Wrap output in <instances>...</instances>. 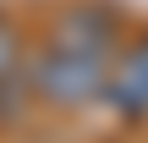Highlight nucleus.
Masks as SVG:
<instances>
[{
  "mask_svg": "<svg viewBox=\"0 0 148 143\" xmlns=\"http://www.w3.org/2000/svg\"><path fill=\"white\" fill-rule=\"evenodd\" d=\"M115 39V17L99 11V6H71L60 22H55V44L60 50H88V55H104Z\"/></svg>",
  "mask_w": 148,
  "mask_h": 143,
  "instance_id": "obj_3",
  "label": "nucleus"
},
{
  "mask_svg": "<svg viewBox=\"0 0 148 143\" xmlns=\"http://www.w3.org/2000/svg\"><path fill=\"white\" fill-rule=\"evenodd\" d=\"M11 61H16V44H11V33H5V28H0V77H5V72H11Z\"/></svg>",
  "mask_w": 148,
  "mask_h": 143,
  "instance_id": "obj_4",
  "label": "nucleus"
},
{
  "mask_svg": "<svg viewBox=\"0 0 148 143\" xmlns=\"http://www.w3.org/2000/svg\"><path fill=\"white\" fill-rule=\"evenodd\" d=\"M104 94L115 99V110L148 116V39H137V44L110 66V88H104Z\"/></svg>",
  "mask_w": 148,
  "mask_h": 143,
  "instance_id": "obj_2",
  "label": "nucleus"
},
{
  "mask_svg": "<svg viewBox=\"0 0 148 143\" xmlns=\"http://www.w3.org/2000/svg\"><path fill=\"white\" fill-rule=\"evenodd\" d=\"M33 88L55 105H88L110 88V66L104 55H88V50H49L38 66H33Z\"/></svg>",
  "mask_w": 148,
  "mask_h": 143,
  "instance_id": "obj_1",
  "label": "nucleus"
}]
</instances>
